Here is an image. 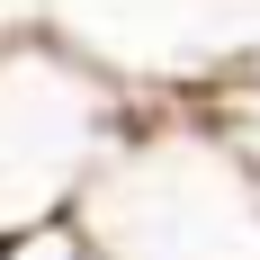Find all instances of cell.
I'll return each instance as SVG.
<instances>
[{"instance_id":"cell-1","label":"cell","mask_w":260,"mask_h":260,"mask_svg":"<svg viewBox=\"0 0 260 260\" xmlns=\"http://www.w3.org/2000/svg\"><path fill=\"white\" fill-rule=\"evenodd\" d=\"M81 224L108 260H260V161L215 108H144Z\"/></svg>"},{"instance_id":"cell-2","label":"cell","mask_w":260,"mask_h":260,"mask_svg":"<svg viewBox=\"0 0 260 260\" xmlns=\"http://www.w3.org/2000/svg\"><path fill=\"white\" fill-rule=\"evenodd\" d=\"M144 108L99 54L63 36H0V242L81 215Z\"/></svg>"},{"instance_id":"cell-3","label":"cell","mask_w":260,"mask_h":260,"mask_svg":"<svg viewBox=\"0 0 260 260\" xmlns=\"http://www.w3.org/2000/svg\"><path fill=\"white\" fill-rule=\"evenodd\" d=\"M0 260H108V251H99V234H90L81 215H54V224H36V234H9Z\"/></svg>"}]
</instances>
